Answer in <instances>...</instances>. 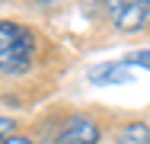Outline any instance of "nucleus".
Segmentation results:
<instances>
[{"label": "nucleus", "mask_w": 150, "mask_h": 144, "mask_svg": "<svg viewBox=\"0 0 150 144\" xmlns=\"http://www.w3.org/2000/svg\"><path fill=\"white\" fill-rule=\"evenodd\" d=\"M35 61V35L26 26L0 19V74H26Z\"/></svg>", "instance_id": "1"}, {"label": "nucleus", "mask_w": 150, "mask_h": 144, "mask_svg": "<svg viewBox=\"0 0 150 144\" xmlns=\"http://www.w3.org/2000/svg\"><path fill=\"white\" fill-rule=\"evenodd\" d=\"M105 10L118 32H137L150 23V0H105Z\"/></svg>", "instance_id": "2"}, {"label": "nucleus", "mask_w": 150, "mask_h": 144, "mask_svg": "<svg viewBox=\"0 0 150 144\" xmlns=\"http://www.w3.org/2000/svg\"><path fill=\"white\" fill-rule=\"evenodd\" d=\"M96 141H99V125L86 115H74L54 138V144H96Z\"/></svg>", "instance_id": "3"}, {"label": "nucleus", "mask_w": 150, "mask_h": 144, "mask_svg": "<svg viewBox=\"0 0 150 144\" xmlns=\"http://www.w3.org/2000/svg\"><path fill=\"white\" fill-rule=\"evenodd\" d=\"M131 80V71L125 61H112V64H99L90 71V83L99 86H112V83H128Z\"/></svg>", "instance_id": "4"}, {"label": "nucleus", "mask_w": 150, "mask_h": 144, "mask_svg": "<svg viewBox=\"0 0 150 144\" xmlns=\"http://www.w3.org/2000/svg\"><path fill=\"white\" fill-rule=\"evenodd\" d=\"M115 144H150V128L144 122H134V125H128V128L118 135Z\"/></svg>", "instance_id": "5"}, {"label": "nucleus", "mask_w": 150, "mask_h": 144, "mask_svg": "<svg viewBox=\"0 0 150 144\" xmlns=\"http://www.w3.org/2000/svg\"><path fill=\"white\" fill-rule=\"evenodd\" d=\"M125 64L128 67H147L150 71V51H134V55L125 58Z\"/></svg>", "instance_id": "6"}, {"label": "nucleus", "mask_w": 150, "mask_h": 144, "mask_svg": "<svg viewBox=\"0 0 150 144\" xmlns=\"http://www.w3.org/2000/svg\"><path fill=\"white\" fill-rule=\"evenodd\" d=\"M13 135H16V122L13 118H0V144L6 138H13Z\"/></svg>", "instance_id": "7"}, {"label": "nucleus", "mask_w": 150, "mask_h": 144, "mask_svg": "<svg viewBox=\"0 0 150 144\" xmlns=\"http://www.w3.org/2000/svg\"><path fill=\"white\" fill-rule=\"evenodd\" d=\"M3 144H32L29 138H23V135H13V138H6Z\"/></svg>", "instance_id": "8"}]
</instances>
